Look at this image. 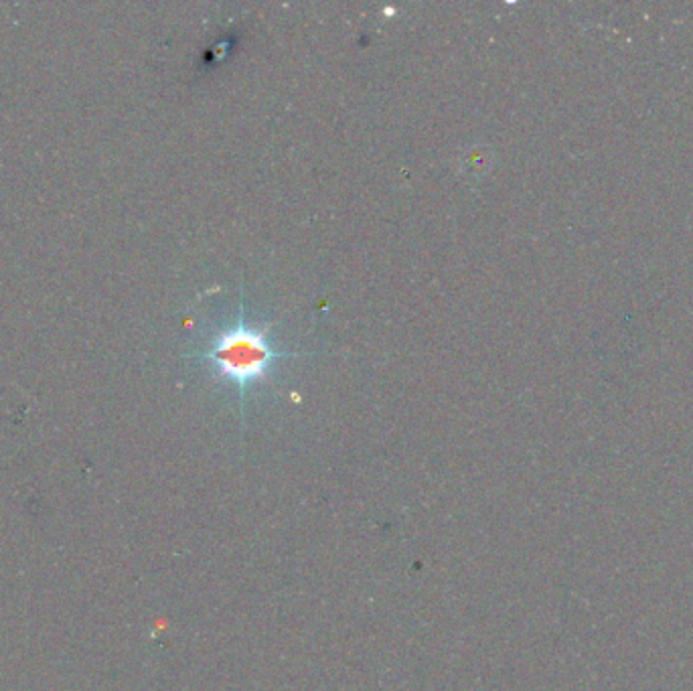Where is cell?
Returning a JSON list of instances; mask_svg holds the SVG:
<instances>
[{"label": "cell", "mask_w": 693, "mask_h": 691, "mask_svg": "<svg viewBox=\"0 0 693 691\" xmlns=\"http://www.w3.org/2000/svg\"><path fill=\"white\" fill-rule=\"evenodd\" d=\"M272 324H255L245 317L243 294L235 321L221 327L209 337V347L199 351L197 359L205 363L209 373L228 385H235L240 403H245V393L258 383H267L280 368V363L301 353L284 351L270 337Z\"/></svg>", "instance_id": "6da1fadb"}]
</instances>
